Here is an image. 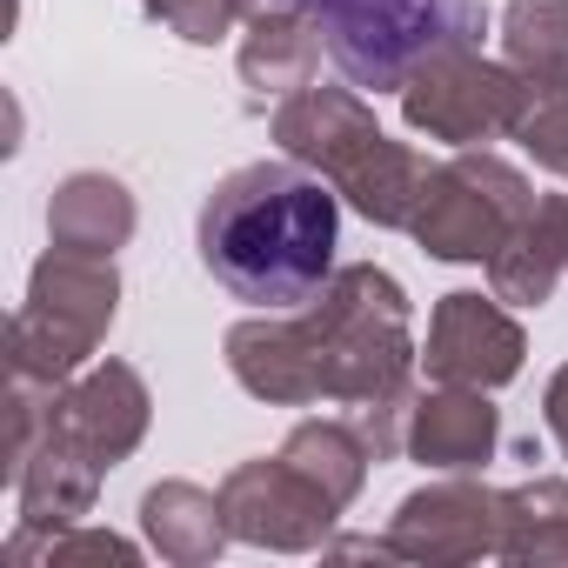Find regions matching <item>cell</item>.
Here are the masks:
<instances>
[{"mask_svg":"<svg viewBox=\"0 0 568 568\" xmlns=\"http://www.w3.org/2000/svg\"><path fill=\"white\" fill-rule=\"evenodd\" d=\"M221 508H227V528L234 541H254V548H274V555H308V548H328L342 508L288 462H241L227 468L221 481Z\"/></svg>","mask_w":568,"mask_h":568,"instance_id":"8","label":"cell"},{"mask_svg":"<svg viewBox=\"0 0 568 568\" xmlns=\"http://www.w3.org/2000/svg\"><path fill=\"white\" fill-rule=\"evenodd\" d=\"M408 288L375 267L348 261L328 288L302 308H261L227 328V375L267 408H315V402H388L415 388V328Z\"/></svg>","mask_w":568,"mask_h":568,"instance_id":"1","label":"cell"},{"mask_svg":"<svg viewBox=\"0 0 568 568\" xmlns=\"http://www.w3.org/2000/svg\"><path fill=\"white\" fill-rule=\"evenodd\" d=\"M134 8H148L168 34H181L187 48H214L227 41L234 28V0H134Z\"/></svg>","mask_w":568,"mask_h":568,"instance_id":"22","label":"cell"},{"mask_svg":"<svg viewBox=\"0 0 568 568\" xmlns=\"http://www.w3.org/2000/svg\"><path fill=\"white\" fill-rule=\"evenodd\" d=\"M322 54H328V41H322L315 14L308 8H281V14L247 21V34H241V81L254 88V101H288V94L315 88Z\"/></svg>","mask_w":568,"mask_h":568,"instance_id":"15","label":"cell"},{"mask_svg":"<svg viewBox=\"0 0 568 568\" xmlns=\"http://www.w3.org/2000/svg\"><path fill=\"white\" fill-rule=\"evenodd\" d=\"M528 201H535V187L515 161H501L488 148H462L428 168L408 234L435 261H488L508 241V227L528 214Z\"/></svg>","mask_w":568,"mask_h":568,"instance_id":"6","label":"cell"},{"mask_svg":"<svg viewBox=\"0 0 568 568\" xmlns=\"http://www.w3.org/2000/svg\"><path fill=\"white\" fill-rule=\"evenodd\" d=\"M61 422L81 435V448L94 462H108V468L128 462L148 442V422H154V402H148L141 368H128V362H88L61 388Z\"/></svg>","mask_w":568,"mask_h":568,"instance_id":"12","label":"cell"},{"mask_svg":"<svg viewBox=\"0 0 568 568\" xmlns=\"http://www.w3.org/2000/svg\"><path fill=\"white\" fill-rule=\"evenodd\" d=\"M521 355H528V335L501 308V295L455 288V295L435 302V315H428V375L435 382L501 388V382L521 375Z\"/></svg>","mask_w":568,"mask_h":568,"instance_id":"10","label":"cell"},{"mask_svg":"<svg viewBox=\"0 0 568 568\" xmlns=\"http://www.w3.org/2000/svg\"><path fill=\"white\" fill-rule=\"evenodd\" d=\"M281 8H302V0H234V21H261V14H281Z\"/></svg>","mask_w":568,"mask_h":568,"instance_id":"24","label":"cell"},{"mask_svg":"<svg viewBox=\"0 0 568 568\" xmlns=\"http://www.w3.org/2000/svg\"><path fill=\"white\" fill-rule=\"evenodd\" d=\"M141 535H148V548H154L161 561H174V568H207V561L234 541L227 508H221V488L207 495L201 481H154V488L141 495Z\"/></svg>","mask_w":568,"mask_h":568,"instance_id":"16","label":"cell"},{"mask_svg":"<svg viewBox=\"0 0 568 568\" xmlns=\"http://www.w3.org/2000/svg\"><path fill=\"white\" fill-rule=\"evenodd\" d=\"M134 221L141 214H134L128 181H114L101 168H81L48 194V241L74 247V254H108L114 261V247L134 241Z\"/></svg>","mask_w":568,"mask_h":568,"instance_id":"17","label":"cell"},{"mask_svg":"<svg viewBox=\"0 0 568 568\" xmlns=\"http://www.w3.org/2000/svg\"><path fill=\"white\" fill-rule=\"evenodd\" d=\"M388 548L395 561H422V568H462L501 555V488L475 475H442L415 488L388 521Z\"/></svg>","mask_w":568,"mask_h":568,"instance_id":"9","label":"cell"},{"mask_svg":"<svg viewBox=\"0 0 568 568\" xmlns=\"http://www.w3.org/2000/svg\"><path fill=\"white\" fill-rule=\"evenodd\" d=\"M501 61L528 88H568V0H508Z\"/></svg>","mask_w":568,"mask_h":568,"instance_id":"20","label":"cell"},{"mask_svg":"<svg viewBox=\"0 0 568 568\" xmlns=\"http://www.w3.org/2000/svg\"><path fill=\"white\" fill-rule=\"evenodd\" d=\"M302 8L315 14L342 81L375 94H402V81L435 48L488 34L481 0H302Z\"/></svg>","mask_w":568,"mask_h":568,"instance_id":"5","label":"cell"},{"mask_svg":"<svg viewBox=\"0 0 568 568\" xmlns=\"http://www.w3.org/2000/svg\"><path fill=\"white\" fill-rule=\"evenodd\" d=\"M501 448V408L488 402V388H462L442 382L428 395H415L408 415V462L442 468V475H481Z\"/></svg>","mask_w":568,"mask_h":568,"instance_id":"13","label":"cell"},{"mask_svg":"<svg viewBox=\"0 0 568 568\" xmlns=\"http://www.w3.org/2000/svg\"><path fill=\"white\" fill-rule=\"evenodd\" d=\"M114 315H121L114 261L48 241V254L28 274V295H21V308L8 322V375L68 388L94 362V348L108 342Z\"/></svg>","mask_w":568,"mask_h":568,"instance_id":"4","label":"cell"},{"mask_svg":"<svg viewBox=\"0 0 568 568\" xmlns=\"http://www.w3.org/2000/svg\"><path fill=\"white\" fill-rule=\"evenodd\" d=\"M501 561H515V568L568 561V481L561 475L501 488Z\"/></svg>","mask_w":568,"mask_h":568,"instance_id":"19","label":"cell"},{"mask_svg":"<svg viewBox=\"0 0 568 568\" xmlns=\"http://www.w3.org/2000/svg\"><path fill=\"white\" fill-rule=\"evenodd\" d=\"M541 422H548V442L568 455V362L548 375V388H541Z\"/></svg>","mask_w":568,"mask_h":568,"instance_id":"23","label":"cell"},{"mask_svg":"<svg viewBox=\"0 0 568 568\" xmlns=\"http://www.w3.org/2000/svg\"><path fill=\"white\" fill-rule=\"evenodd\" d=\"M528 101H535V88L508 61H488L481 41L435 48L402 81V121L428 141H448V148H481L495 134H515Z\"/></svg>","mask_w":568,"mask_h":568,"instance_id":"7","label":"cell"},{"mask_svg":"<svg viewBox=\"0 0 568 568\" xmlns=\"http://www.w3.org/2000/svg\"><path fill=\"white\" fill-rule=\"evenodd\" d=\"M342 241L335 187L302 161H247L201 201V267L247 308H302L328 288Z\"/></svg>","mask_w":568,"mask_h":568,"instance_id":"2","label":"cell"},{"mask_svg":"<svg viewBox=\"0 0 568 568\" xmlns=\"http://www.w3.org/2000/svg\"><path fill=\"white\" fill-rule=\"evenodd\" d=\"M481 267H488V295H501L508 308H541L555 281L568 274V194H535Z\"/></svg>","mask_w":568,"mask_h":568,"instance_id":"14","label":"cell"},{"mask_svg":"<svg viewBox=\"0 0 568 568\" xmlns=\"http://www.w3.org/2000/svg\"><path fill=\"white\" fill-rule=\"evenodd\" d=\"M515 141H521V154L535 168L568 181V88H535L528 114L515 121Z\"/></svg>","mask_w":568,"mask_h":568,"instance_id":"21","label":"cell"},{"mask_svg":"<svg viewBox=\"0 0 568 568\" xmlns=\"http://www.w3.org/2000/svg\"><path fill=\"white\" fill-rule=\"evenodd\" d=\"M101 475H108V462H94L81 448V435L61 422V408L34 435V448L21 462H8V488H14V508H21L28 528H68V521H81L94 508V495H101Z\"/></svg>","mask_w":568,"mask_h":568,"instance_id":"11","label":"cell"},{"mask_svg":"<svg viewBox=\"0 0 568 568\" xmlns=\"http://www.w3.org/2000/svg\"><path fill=\"white\" fill-rule=\"evenodd\" d=\"M281 455H288L335 508H355V495L368 488V462H375V448L362 442V428H355V415L348 422H328V415H308V422H295L288 428V442H281Z\"/></svg>","mask_w":568,"mask_h":568,"instance_id":"18","label":"cell"},{"mask_svg":"<svg viewBox=\"0 0 568 568\" xmlns=\"http://www.w3.org/2000/svg\"><path fill=\"white\" fill-rule=\"evenodd\" d=\"M274 141L288 161L315 168L362 221L375 227H408L428 161L408 141H388L375 108L355 88H302L274 108Z\"/></svg>","mask_w":568,"mask_h":568,"instance_id":"3","label":"cell"}]
</instances>
